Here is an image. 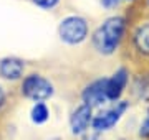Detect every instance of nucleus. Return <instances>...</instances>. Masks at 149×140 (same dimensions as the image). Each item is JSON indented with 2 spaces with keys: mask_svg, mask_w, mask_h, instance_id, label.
<instances>
[{
  "mask_svg": "<svg viewBox=\"0 0 149 140\" xmlns=\"http://www.w3.org/2000/svg\"><path fill=\"white\" fill-rule=\"evenodd\" d=\"M129 20L123 13H114L103 20L90 33L91 46L101 56H111L119 49L123 40L126 38Z\"/></svg>",
  "mask_w": 149,
  "mask_h": 140,
  "instance_id": "1",
  "label": "nucleus"
},
{
  "mask_svg": "<svg viewBox=\"0 0 149 140\" xmlns=\"http://www.w3.org/2000/svg\"><path fill=\"white\" fill-rule=\"evenodd\" d=\"M58 36L68 46H78L90 38V22L80 13L65 15L58 23Z\"/></svg>",
  "mask_w": 149,
  "mask_h": 140,
  "instance_id": "2",
  "label": "nucleus"
},
{
  "mask_svg": "<svg viewBox=\"0 0 149 140\" xmlns=\"http://www.w3.org/2000/svg\"><path fill=\"white\" fill-rule=\"evenodd\" d=\"M55 87L50 79H47L45 76L32 73L23 78L22 81V94L23 97H27L33 102H45L47 99L53 96Z\"/></svg>",
  "mask_w": 149,
  "mask_h": 140,
  "instance_id": "3",
  "label": "nucleus"
},
{
  "mask_svg": "<svg viewBox=\"0 0 149 140\" xmlns=\"http://www.w3.org/2000/svg\"><path fill=\"white\" fill-rule=\"evenodd\" d=\"M128 107H129V102H126V101H116V104L113 107L106 109V110H101L98 115L93 117L91 127L96 132H103V130L113 129L119 122V119L123 117V114L128 110Z\"/></svg>",
  "mask_w": 149,
  "mask_h": 140,
  "instance_id": "4",
  "label": "nucleus"
},
{
  "mask_svg": "<svg viewBox=\"0 0 149 140\" xmlns=\"http://www.w3.org/2000/svg\"><path fill=\"white\" fill-rule=\"evenodd\" d=\"M81 99H83V104H88L93 109L101 107L106 102H109L106 96V78L90 82L81 92Z\"/></svg>",
  "mask_w": 149,
  "mask_h": 140,
  "instance_id": "5",
  "label": "nucleus"
},
{
  "mask_svg": "<svg viewBox=\"0 0 149 140\" xmlns=\"http://www.w3.org/2000/svg\"><path fill=\"white\" fill-rule=\"evenodd\" d=\"M131 45L136 53L149 58V18H141L131 30Z\"/></svg>",
  "mask_w": 149,
  "mask_h": 140,
  "instance_id": "6",
  "label": "nucleus"
},
{
  "mask_svg": "<svg viewBox=\"0 0 149 140\" xmlns=\"http://www.w3.org/2000/svg\"><path fill=\"white\" fill-rule=\"evenodd\" d=\"M129 71L126 68H118L111 74V78H106V96L108 101H119L123 92L128 86Z\"/></svg>",
  "mask_w": 149,
  "mask_h": 140,
  "instance_id": "7",
  "label": "nucleus"
},
{
  "mask_svg": "<svg viewBox=\"0 0 149 140\" xmlns=\"http://www.w3.org/2000/svg\"><path fill=\"white\" fill-rule=\"evenodd\" d=\"M91 120H93V107H90L88 104H80L73 110L71 117H70L71 132L74 135L85 134L88 130V127L91 125Z\"/></svg>",
  "mask_w": 149,
  "mask_h": 140,
  "instance_id": "8",
  "label": "nucleus"
},
{
  "mask_svg": "<svg viewBox=\"0 0 149 140\" xmlns=\"http://www.w3.org/2000/svg\"><path fill=\"white\" fill-rule=\"evenodd\" d=\"M25 73V63L23 59L8 56V58L0 59V78L7 81H18L23 78Z\"/></svg>",
  "mask_w": 149,
  "mask_h": 140,
  "instance_id": "9",
  "label": "nucleus"
},
{
  "mask_svg": "<svg viewBox=\"0 0 149 140\" xmlns=\"http://www.w3.org/2000/svg\"><path fill=\"white\" fill-rule=\"evenodd\" d=\"M50 117V110H48V106L45 102H35V106L30 110V119H32L33 124H45Z\"/></svg>",
  "mask_w": 149,
  "mask_h": 140,
  "instance_id": "10",
  "label": "nucleus"
},
{
  "mask_svg": "<svg viewBox=\"0 0 149 140\" xmlns=\"http://www.w3.org/2000/svg\"><path fill=\"white\" fill-rule=\"evenodd\" d=\"M35 7L38 8H42V10H55V8H58L60 3H61V0H30Z\"/></svg>",
  "mask_w": 149,
  "mask_h": 140,
  "instance_id": "11",
  "label": "nucleus"
},
{
  "mask_svg": "<svg viewBox=\"0 0 149 140\" xmlns=\"http://www.w3.org/2000/svg\"><path fill=\"white\" fill-rule=\"evenodd\" d=\"M119 3H123L121 0H100V5H101L103 8H106V10L116 8V7H119Z\"/></svg>",
  "mask_w": 149,
  "mask_h": 140,
  "instance_id": "12",
  "label": "nucleus"
},
{
  "mask_svg": "<svg viewBox=\"0 0 149 140\" xmlns=\"http://www.w3.org/2000/svg\"><path fill=\"white\" fill-rule=\"evenodd\" d=\"M141 137H149V115L144 119V122L141 124V130H139Z\"/></svg>",
  "mask_w": 149,
  "mask_h": 140,
  "instance_id": "13",
  "label": "nucleus"
},
{
  "mask_svg": "<svg viewBox=\"0 0 149 140\" xmlns=\"http://www.w3.org/2000/svg\"><path fill=\"white\" fill-rule=\"evenodd\" d=\"M7 101V96H5V91H3V87L0 86V109L3 107V104Z\"/></svg>",
  "mask_w": 149,
  "mask_h": 140,
  "instance_id": "14",
  "label": "nucleus"
},
{
  "mask_svg": "<svg viewBox=\"0 0 149 140\" xmlns=\"http://www.w3.org/2000/svg\"><path fill=\"white\" fill-rule=\"evenodd\" d=\"M121 2H124V3H134L136 0H121Z\"/></svg>",
  "mask_w": 149,
  "mask_h": 140,
  "instance_id": "15",
  "label": "nucleus"
},
{
  "mask_svg": "<svg viewBox=\"0 0 149 140\" xmlns=\"http://www.w3.org/2000/svg\"><path fill=\"white\" fill-rule=\"evenodd\" d=\"M144 2H146V7L149 8V0H144Z\"/></svg>",
  "mask_w": 149,
  "mask_h": 140,
  "instance_id": "16",
  "label": "nucleus"
}]
</instances>
